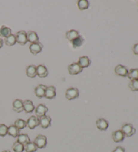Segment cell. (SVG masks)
<instances>
[{
	"mask_svg": "<svg viewBox=\"0 0 138 152\" xmlns=\"http://www.w3.org/2000/svg\"><path fill=\"white\" fill-rule=\"evenodd\" d=\"M121 131L124 133L125 136L128 137L134 135L135 133V132H136L134 126L130 124H124L122 125Z\"/></svg>",
	"mask_w": 138,
	"mask_h": 152,
	"instance_id": "1",
	"label": "cell"
},
{
	"mask_svg": "<svg viewBox=\"0 0 138 152\" xmlns=\"http://www.w3.org/2000/svg\"><path fill=\"white\" fill-rule=\"evenodd\" d=\"M79 90L77 88L71 87L66 91L65 93V98L68 100H73L77 99L79 96Z\"/></svg>",
	"mask_w": 138,
	"mask_h": 152,
	"instance_id": "2",
	"label": "cell"
},
{
	"mask_svg": "<svg viewBox=\"0 0 138 152\" xmlns=\"http://www.w3.org/2000/svg\"><path fill=\"white\" fill-rule=\"evenodd\" d=\"M34 143L36 144L37 148L39 149L45 148L47 144V140L46 136L42 135H39L34 139Z\"/></svg>",
	"mask_w": 138,
	"mask_h": 152,
	"instance_id": "3",
	"label": "cell"
},
{
	"mask_svg": "<svg viewBox=\"0 0 138 152\" xmlns=\"http://www.w3.org/2000/svg\"><path fill=\"white\" fill-rule=\"evenodd\" d=\"M16 42L18 43L21 46H24L28 42L27 40V33H26L25 31H20L17 32L16 35Z\"/></svg>",
	"mask_w": 138,
	"mask_h": 152,
	"instance_id": "4",
	"label": "cell"
},
{
	"mask_svg": "<svg viewBox=\"0 0 138 152\" xmlns=\"http://www.w3.org/2000/svg\"><path fill=\"white\" fill-rule=\"evenodd\" d=\"M82 70L83 69L77 62H74L68 66L69 73L71 75H78L82 72Z\"/></svg>",
	"mask_w": 138,
	"mask_h": 152,
	"instance_id": "5",
	"label": "cell"
},
{
	"mask_svg": "<svg viewBox=\"0 0 138 152\" xmlns=\"http://www.w3.org/2000/svg\"><path fill=\"white\" fill-rule=\"evenodd\" d=\"M39 125L42 129H47L51 125V119L49 116L47 115H44L41 117L39 118Z\"/></svg>",
	"mask_w": 138,
	"mask_h": 152,
	"instance_id": "6",
	"label": "cell"
},
{
	"mask_svg": "<svg viewBox=\"0 0 138 152\" xmlns=\"http://www.w3.org/2000/svg\"><path fill=\"white\" fill-rule=\"evenodd\" d=\"M115 72L116 75L120 76V77H126L128 75L129 71L125 66H123V65L119 64L115 67Z\"/></svg>",
	"mask_w": 138,
	"mask_h": 152,
	"instance_id": "7",
	"label": "cell"
},
{
	"mask_svg": "<svg viewBox=\"0 0 138 152\" xmlns=\"http://www.w3.org/2000/svg\"><path fill=\"white\" fill-rule=\"evenodd\" d=\"M27 126L30 129H34L39 125V119L36 116H31L26 121Z\"/></svg>",
	"mask_w": 138,
	"mask_h": 152,
	"instance_id": "8",
	"label": "cell"
},
{
	"mask_svg": "<svg viewBox=\"0 0 138 152\" xmlns=\"http://www.w3.org/2000/svg\"><path fill=\"white\" fill-rule=\"evenodd\" d=\"M48 108L46 107L45 104H39L35 109V113L37 117H41L44 116L46 114V113L48 111Z\"/></svg>",
	"mask_w": 138,
	"mask_h": 152,
	"instance_id": "9",
	"label": "cell"
},
{
	"mask_svg": "<svg viewBox=\"0 0 138 152\" xmlns=\"http://www.w3.org/2000/svg\"><path fill=\"white\" fill-rule=\"evenodd\" d=\"M42 48H43L42 44L39 42L37 43L31 44L30 46H29V50H30V52L32 54L34 55H36L37 54L40 53V52L42 51Z\"/></svg>",
	"mask_w": 138,
	"mask_h": 152,
	"instance_id": "10",
	"label": "cell"
},
{
	"mask_svg": "<svg viewBox=\"0 0 138 152\" xmlns=\"http://www.w3.org/2000/svg\"><path fill=\"white\" fill-rule=\"evenodd\" d=\"M47 86L43 85H39L34 88V93L39 99H42L45 97V91Z\"/></svg>",
	"mask_w": 138,
	"mask_h": 152,
	"instance_id": "11",
	"label": "cell"
},
{
	"mask_svg": "<svg viewBox=\"0 0 138 152\" xmlns=\"http://www.w3.org/2000/svg\"><path fill=\"white\" fill-rule=\"evenodd\" d=\"M56 96V88L55 86H51L47 87L45 91V97L48 99H53Z\"/></svg>",
	"mask_w": 138,
	"mask_h": 152,
	"instance_id": "12",
	"label": "cell"
},
{
	"mask_svg": "<svg viewBox=\"0 0 138 152\" xmlns=\"http://www.w3.org/2000/svg\"><path fill=\"white\" fill-rule=\"evenodd\" d=\"M23 108L26 113H30L34 111L35 107L30 100H25L23 101Z\"/></svg>",
	"mask_w": 138,
	"mask_h": 152,
	"instance_id": "13",
	"label": "cell"
},
{
	"mask_svg": "<svg viewBox=\"0 0 138 152\" xmlns=\"http://www.w3.org/2000/svg\"><path fill=\"white\" fill-rule=\"evenodd\" d=\"M124 133L122 132L121 130H117L114 132L112 134V137L113 141L116 143H119L123 141L125 139Z\"/></svg>",
	"mask_w": 138,
	"mask_h": 152,
	"instance_id": "14",
	"label": "cell"
},
{
	"mask_svg": "<svg viewBox=\"0 0 138 152\" xmlns=\"http://www.w3.org/2000/svg\"><path fill=\"white\" fill-rule=\"evenodd\" d=\"M36 73L40 78H45L48 76L49 72L44 65L41 64L36 67Z\"/></svg>",
	"mask_w": 138,
	"mask_h": 152,
	"instance_id": "15",
	"label": "cell"
},
{
	"mask_svg": "<svg viewBox=\"0 0 138 152\" xmlns=\"http://www.w3.org/2000/svg\"><path fill=\"white\" fill-rule=\"evenodd\" d=\"M13 110L16 113H21L24 111L23 101L20 99H16L12 104Z\"/></svg>",
	"mask_w": 138,
	"mask_h": 152,
	"instance_id": "16",
	"label": "cell"
},
{
	"mask_svg": "<svg viewBox=\"0 0 138 152\" xmlns=\"http://www.w3.org/2000/svg\"><path fill=\"white\" fill-rule=\"evenodd\" d=\"M77 63H78L82 69H84V68H88L90 66V64H91V61H90V60L88 58V57L86 56H84L79 57L78 62H77Z\"/></svg>",
	"mask_w": 138,
	"mask_h": 152,
	"instance_id": "17",
	"label": "cell"
},
{
	"mask_svg": "<svg viewBox=\"0 0 138 152\" xmlns=\"http://www.w3.org/2000/svg\"><path fill=\"white\" fill-rule=\"evenodd\" d=\"M96 127L100 131H106L108 127V122L104 119H99L96 122Z\"/></svg>",
	"mask_w": 138,
	"mask_h": 152,
	"instance_id": "18",
	"label": "cell"
},
{
	"mask_svg": "<svg viewBox=\"0 0 138 152\" xmlns=\"http://www.w3.org/2000/svg\"><path fill=\"white\" fill-rule=\"evenodd\" d=\"M27 40L30 44H34L39 42L38 34L33 31H29L27 33Z\"/></svg>",
	"mask_w": 138,
	"mask_h": 152,
	"instance_id": "19",
	"label": "cell"
},
{
	"mask_svg": "<svg viewBox=\"0 0 138 152\" xmlns=\"http://www.w3.org/2000/svg\"><path fill=\"white\" fill-rule=\"evenodd\" d=\"M79 33L78 31L75 30H71L70 31H69V32H67V33H66L65 37L70 42H71L73 40H74L75 39L79 37Z\"/></svg>",
	"mask_w": 138,
	"mask_h": 152,
	"instance_id": "20",
	"label": "cell"
},
{
	"mask_svg": "<svg viewBox=\"0 0 138 152\" xmlns=\"http://www.w3.org/2000/svg\"><path fill=\"white\" fill-rule=\"evenodd\" d=\"M26 75L29 78H35L37 75L36 73V66L34 65H30L26 68Z\"/></svg>",
	"mask_w": 138,
	"mask_h": 152,
	"instance_id": "21",
	"label": "cell"
},
{
	"mask_svg": "<svg viewBox=\"0 0 138 152\" xmlns=\"http://www.w3.org/2000/svg\"><path fill=\"white\" fill-rule=\"evenodd\" d=\"M7 134L13 137H18V136L20 135V129H18L14 125H12L8 127Z\"/></svg>",
	"mask_w": 138,
	"mask_h": 152,
	"instance_id": "22",
	"label": "cell"
},
{
	"mask_svg": "<svg viewBox=\"0 0 138 152\" xmlns=\"http://www.w3.org/2000/svg\"><path fill=\"white\" fill-rule=\"evenodd\" d=\"M12 34V30L8 27H6L5 26H2L0 28V36L4 37L5 38L8 37Z\"/></svg>",
	"mask_w": 138,
	"mask_h": 152,
	"instance_id": "23",
	"label": "cell"
},
{
	"mask_svg": "<svg viewBox=\"0 0 138 152\" xmlns=\"http://www.w3.org/2000/svg\"><path fill=\"white\" fill-rule=\"evenodd\" d=\"M17 141L18 143L22 144L23 145H25L26 143L30 142V140L27 134H20L18 136Z\"/></svg>",
	"mask_w": 138,
	"mask_h": 152,
	"instance_id": "24",
	"label": "cell"
},
{
	"mask_svg": "<svg viewBox=\"0 0 138 152\" xmlns=\"http://www.w3.org/2000/svg\"><path fill=\"white\" fill-rule=\"evenodd\" d=\"M24 150L26 152H34L38 149V148L34 142H31V141L26 143L25 145H24Z\"/></svg>",
	"mask_w": 138,
	"mask_h": 152,
	"instance_id": "25",
	"label": "cell"
},
{
	"mask_svg": "<svg viewBox=\"0 0 138 152\" xmlns=\"http://www.w3.org/2000/svg\"><path fill=\"white\" fill-rule=\"evenodd\" d=\"M5 44H6L7 46H12L16 43V36L14 34H11L8 37L5 38Z\"/></svg>",
	"mask_w": 138,
	"mask_h": 152,
	"instance_id": "26",
	"label": "cell"
},
{
	"mask_svg": "<svg viewBox=\"0 0 138 152\" xmlns=\"http://www.w3.org/2000/svg\"><path fill=\"white\" fill-rule=\"evenodd\" d=\"M84 42V38L81 36L80 35L79 36V37L77 38L75 40L71 42V44H72L73 48H78L79 47H80L82 44H83Z\"/></svg>",
	"mask_w": 138,
	"mask_h": 152,
	"instance_id": "27",
	"label": "cell"
},
{
	"mask_svg": "<svg viewBox=\"0 0 138 152\" xmlns=\"http://www.w3.org/2000/svg\"><path fill=\"white\" fill-rule=\"evenodd\" d=\"M78 7L79 10H86L89 7V2L87 0H79L78 1Z\"/></svg>",
	"mask_w": 138,
	"mask_h": 152,
	"instance_id": "28",
	"label": "cell"
},
{
	"mask_svg": "<svg viewBox=\"0 0 138 152\" xmlns=\"http://www.w3.org/2000/svg\"><path fill=\"white\" fill-rule=\"evenodd\" d=\"M127 77L130 80H138V69H131L129 70Z\"/></svg>",
	"mask_w": 138,
	"mask_h": 152,
	"instance_id": "29",
	"label": "cell"
},
{
	"mask_svg": "<svg viewBox=\"0 0 138 152\" xmlns=\"http://www.w3.org/2000/svg\"><path fill=\"white\" fill-rule=\"evenodd\" d=\"M14 125L18 129H23L24 128H25L27 126V124H26V121L23 119H18L14 123Z\"/></svg>",
	"mask_w": 138,
	"mask_h": 152,
	"instance_id": "30",
	"label": "cell"
},
{
	"mask_svg": "<svg viewBox=\"0 0 138 152\" xmlns=\"http://www.w3.org/2000/svg\"><path fill=\"white\" fill-rule=\"evenodd\" d=\"M12 149L14 152H23L24 150V147L22 144L18 143V141H16L13 144Z\"/></svg>",
	"mask_w": 138,
	"mask_h": 152,
	"instance_id": "31",
	"label": "cell"
},
{
	"mask_svg": "<svg viewBox=\"0 0 138 152\" xmlns=\"http://www.w3.org/2000/svg\"><path fill=\"white\" fill-rule=\"evenodd\" d=\"M129 87L132 91H138V80H131L130 81Z\"/></svg>",
	"mask_w": 138,
	"mask_h": 152,
	"instance_id": "32",
	"label": "cell"
},
{
	"mask_svg": "<svg viewBox=\"0 0 138 152\" xmlns=\"http://www.w3.org/2000/svg\"><path fill=\"white\" fill-rule=\"evenodd\" d=\"M7 129H8V127L6 125H0V136L1 137H5L7 134Z\"/></svg>",
	"mask_w": 138,
	"mask_h": 152,
	"instance_id": "33",
	"label": "cell"
},
{
	"mask_svg": "<svg viewBox=\"0 0 138 152\" xmlns=\"http://www.w3.org/2000/svg\"><path fill=\"white\" fill-rule=\"evenodd\" d=\"M113 152H125V148H123V147L118 146L114 149Z\"/></svg>",
	"mask_w": 138,
	"mask_h": 152,
	"instance_id": "34",
	"label": "cell"
},
{
	"mask_svg": "<svg viewBox=\"0 0 138 152\" xmlns=\"http://www.w3.org/2000/svg\"><path fill=\"white\" fill-rule=\"evenodd\" d=\"M133 52L134 54L138 56V43L134 44V47H133Z\"/></svg>",
	"mask_w": 138,
	"mask_h": 152,
	"instance_id": "35",
	"label": "cell"
},
{
	"mask_svg": "<svg viewBox=\"0 0 138 152\" xmlns=\"http://www.w3.org/2000/svg\"><path fill=\"white\" fill-rule=\"evenodd\" d=\"M3 44H4V41L1 38H0V49L3 47Z\"/></svg>",
	"mask_w": 138,
	"mask_h": 152,
	"instance_id": "36",
	"label": "cell"
},
{
	"mask_svg": "<svg viewBox=\"0 0 138 152\" xmlns=\"http://www.w3.org/2000/svg\"><path fill=\"white\" fill-rule=\"evenodd\" d=\"M2 152H11L10 151H9V150H5V151H2Z\"/></svg>",
	"mask_w": 138,
	"mask_h": 152,
	"instance_id": "37",
	"label": "cell"
}]
</instances>
